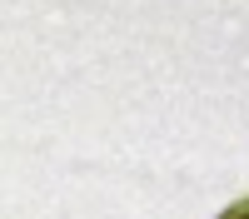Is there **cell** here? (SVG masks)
<instances>
[{"instance_id":"1","label":"cell","mask_w":249,"mask_h":219,"mask_svg":"<svg viewBox=\"0 0 249 219\" xmlns=\"http://www.w3.org/2000/svg\"><path fill=\"white\" fill-rule=\"evenodd\" d=\"M219 219H249V199H234V204H230V209H224Z\"/></svg>"}]
</instances>
